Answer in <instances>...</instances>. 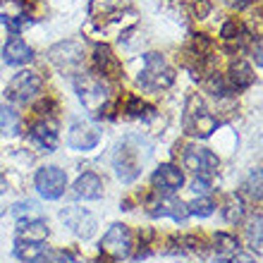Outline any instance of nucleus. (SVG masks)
Here are the masks:
<instances>
[{"label": "nucleus", "instance_id": "f257e3e1", "mask_svg": "<svg viewBox=\"0 0 263 263\" xmlns=\"http://www.w3.org/2000/svg\"><path fill=\"white\" fill-rule=\"evenodd\" d=\"M182 127L189 137L196 139H206L211 137L218 127V120L211 115L206 101L199 93H189L187 103H184V112H182Z\"/></svg>", "mask_w": 263, "mask_h": 263}, {"label": "nucleus", "instance_id": "f03ea898", "mask_svg": "<svg viewBox=\"0 0 263 263\" xmlns=\"http://www.w3.org/2000/svg\"><path fill=\"white\" fill-rule=\"evenodd\" d=\"M137 82L146 91H160V89H167L175 82V72L160 53H146L144 69L139 72Z\"/></svg>", "mask_w": 263, "mask_h": 263}, {"label": "nucleus", "instance_id": "7ed1b4c3", "mask_svg": "<svg viewBox=\"0 0 263 263\" xmlns=\"http://www.w3.org/2000/svg\"><path fill=\"white\" fill-rule=\"evenodd\" d=\"M74 91L82 105L93 115H101V110L105 108L108 98H110V91L103 84V79H98L93 74H79L74 77Z\"/></svg>", "mask_w": 263, "mask_h": 263}, {"label": "nucleus", "instance_id": "20e7f679", "mask_svg": "<svg viewBox=\"0 0 263 263\" xmlns=\"http://www.w3.org/2000/svg\"><path fill=\"white\" fill-rule=\"evenodd\" d=\"M41 86H43L41 74L24 69V72H17L10 79V84H7V89H5V96L10 101H14V103H27V101H31L41 91Z\"/></svg>", "mask_w": 263, "mask_h": 263}, {"label": "nucleus", "instance_id": "39448f33", "mask_svg": "<svg viewBox=\"0 0 263 263\" xmlns=\"http://www.w3.org/2000/svg\"><path fill=\"white\" fill-rule=\"evenodd\" d=\"M98 249H101V254H105V256L110 258H125L129 256L132 251V232L127 225H122V222H115V225H110V230L103 235V239H101V244H98Z\"/></svg>", "mask_w": 263, "mask_h": 263}, {"label": "nucleus", "instance_id": "423d86ee", "mask_svg": "<svg viewBox=\"0 0 263 263\" xmlns=\"http://www.w3.org/2000/svg\"><path fill=\"white\" fill-rule=\"evenodd\" d=\"M218 165H220L218 156L213 151H208V148L189 146L187 151H184V167L192 170L199 180H211L218 173Z\"/></svg>", "mask_w": 263, "mask_h": 263}, {"label": "nucleus", "instance_id": "0eeeda50", "mask_svg": "<svg viewBox=\"0 0 263 263\" xmlns=\"http://www.w3.org/2000/svg\"><path fill=\"white\" fill-rule=\"evenodd\" d=\"M34 182H36L39 194H41L43 199L55 201V199H60V196L65 194V187H67V175H65V170H60V167L48 165V167H41V170L36 173Z\"/></svg>", "mask_w": 263, "mask_h": 263}, {"label": "nucleus", "instance_id": "6e6552de", "mask_svg": "<svg viewBox=\"0 0 263 263\" xmlns=\"http://www.w3.org/2000/svg\"><path fill=\"white\" fill-rule=\"evenodd\" d=\"M60 220H63L79 239H89V237L96 232V218H93L89 211H84V208H77V206L63 208V211H60Z\"/></svg>", "mask_w": 263, "mask_h": 263}, {"label": "nucleus", "instance_id": "1a4fd4ad", "mask_svg": "<svg viewBox=\"0 0 263 263\" xmlns=\"http://www.w3.org/2000/svg\"><path fill=\"white\" fill-rule=\"evenodd\" d=\"M48 58L60 69H74L84 60V46L79 41H63L48 50Z\"/></svg>", "mask_w": 263, "mask_h": 263}, {"label": "nucleus", "instance_id": "9d476101", "mask_svg": "<svg viewBox=\"0 0 263 263\" xmlns=\"http://www.w3.org/2000/svg\"><path fill=\"white\" fill-rule=\"evenodd\" d=\"M151 184L158 194H173L184 184V175H182L180 167H175L173 163H163V165L156 167V173L151 177Z\"/></svg>", "mask_w": 263, "mask_h": 263}, {"label": "nucleus", "instance_id": "9b49d317", "mask_svg": "<svg viewBox=\"0 0 263 263\" xmlns=\"http://www.w3.org/2000/svg\"><path fill=\"white\" fill-rule=\"evenodd\" d=\"M98 141H101V134H98L96 127L86 125V122H74L69 127L67 144L74 151H91L93 146H98Z\"/></svg>", "mask_w": 263, "mask_h": 263}, {"label": "nucleus", "instance_id": "f8f14e48", "mask_svg": "<svg viewBox=\"0 0 263 263\" xmlns=\"http://www.w3.org/2000/svg\"><path fill=\"white\" fill-rule=\"evenodd\" d=\"M112 165H115V175H118V180H122V182H134L139 177V173H141V165H139L137 156H134V151L127 148V146L118 148Z\"/></svg>", "mask_w": 263, "mask_h": 263}, {"label": "nucleus", "instance_id": "ddd939ff", "mask_svg": "<svg viewBox=\"0 0 263 263\" xmlns=\"http://www.w3.org/2000/svg\"><path fill=\"white\" fill-rule=\"evenodd\" d=\"M14 258L22 263H48L53 258L48 247H43V242H14Z\"/></svg>", "mask_w": 263, "mask_h": 263}, {"label": "nucleus", "instance_id": "4468645a", "mask_svg": "<svg viewBox=\"0 0 263 263\" xmlns=\"http://www.w3.org/2000/svg\"><path fill=\"white\" fill-rule=\"evenodd\" d=\"M93 60H96V67L101 74L110 77V79H118V77L122 74V65H120V60L115 58L110 46L98 43L96 48H93Z\"/></svg>", "mask_w": 263, "mask_h": 263}, {"label": "nucleus", "instance_id": "2eb2a0df", "mask_svg": "<svg viewBox=\"0 0 263 263\" xmlns=\"http://www.w3.org/2000/svg\"><path fill=\"white\" fill-rule=\"evenodd\" d=\"M225 84H228L230 91H244V89H249L251 84H254V69L244 63V60H235V63L230 65V69H228Z\"/></svg>", "mask_w": 263, "mask_h": 263}, {"label": "nucleus", "instance_id": "dca6fc26", "mask_svg": "<svg viewBox=\"0 0 263 263\" xmlns=\"http://www.w3.org/2000/svg\"><path fill=\"white\" fill-rule=\"evenodd\" d=\"M31 139H34L36 144L41 146L43 151H53L58 146V125L55 120H41V122H36V125H31Z\"/></svg>", "mask_w": 263, "mask_h": 263}, {"label": "nucleus", "instance_id": "f3484780", "mask_svg": "<svg viewBox=\"0 0 263 263\" xmlns=\"http://www.w3.org/2000/svg\"><path fill=\"white\" fill-rule=\"evenodd\" d=\"M148 213H151L153 218H173V220H177V222H184L189 218L187 203H182V201H177V199H170V196L160 199L158 203H153Z\"/></svg>", "mask_w": 263, "mask_h": 263}, {"label": "nucleus", "instance_id": "a211bd4d", "mask_svg": "<svg viewBox=\"0 0 263 263\" xmlns=\"http://www.w3.org/2000/svg\"><path fill=\"white\" fill-rule=\"evenodd\" d=\"M3 58H5L7 65H27L34 60V50H31V46H27V41H22L20 36H14V39H10L5 43Z\"/></svg>", "mask_w": 263, "mask_h": 263}, {"label": "nucleus", "instance_id": "6ab92c4d", "mask_svg": "<svg viewBox=\"0 0 263 263\" xmlns=\"http://www.w3.org/2000/svg\"><path fill=\"white\" fill-rule=\"evenodd\" d=\"M48 235V222L41 220V218L20 220V225H17V239H22V242H43Z\"/></svg>", "mask_w": 263, "mask_h": 263}, {"label": "nucleus", "instance_id": "aec40b11", "mask_svg": "<svg viewBox=\"0 0 263 263\" xmlns=\"http://www.w3.org/2000/svg\"><path fill=\"white\" fill-rule=\"evenodd\" d=\"M74 196L86 201H96L103 196V180L96 173H84L79 180L74 182Z\"/></svg>", "mask_w": 263, "mask_h": 263}, {"label": "nucleus", "instance_id": "412c9836", "mask_svg": "<svg viewBox=\"0 0 263 263\" xmlns=\"http://www.w3.org/2000/svg\"><path fill=\"white\" fill-rule=\"evenodd\" d=\"M22 129V118L12 105H0V132L5 137H17Z\"/></svg>", "mask_w": 263, "mask_h": 263}, {"label": "nucleus", "instance_id": "4be33fe9", "mask_svg": "<svg viewBox=\"0 0 263 263\" xmlns=\"http://www.w3.org/2000/svg\"><path fill=\"white\" fill-rule=\"evenodd\" d=\"M125 5H127V0H91L89 12H91V17H112Z\"/></svg>", "mask_w": 263, "mask_h": 263}, {"label": "nucleus", "instance_id": "5701e85b", "mask_svg": "<svg viewBox=\"0 0 263 263\" xmlns=\"http://www.w3.org/2000/svg\"><path fill=\"white\" fill-rule=\"evenodd\" d=\"M125 112L129 115V118L151 120L153 115H156V108H153V105H148L146 101H141V98L129 96V98H127V105H125Z\"/></svg>", "mask_w": 263, "mask_h": 263}, {"label": "nucleus", "instance_id": "b1692460", "mask_svg": "<svg viewBox=\"0 0 263 263\" xmlns=\"http://www.w3.org/2000/svg\"><path fill=\"white\" fill-rule=\"evenodd\" d=\"M222 215H225V220L228 222H239L244 218V201L242 196L237 194H230L222 203Z\"/></svg>", "mask_w": 263, "mask_h": 263}, {"label": "nucleus", "instance_id": "393cba45", "mask_svg": "<svg viewBox=\"0 0 263 263\" xmlns=\"http://www.w3.org/2000/svg\"><path fill=\"white\" fill-rule=\"evenodd\" d=\"M215 251L220 254V258L235 256L237 251H239V242H237V237L228 235V232H218V235H215Z\"/></svg>", "mask_w": 263, "mask_h": 263}, {"label": "nucleus", "instance_id": "a878e982", "mask_svg": "<svg viewBox=\"0 0 263 263\" xmlns=\"http://www.w3.org/2000/svg\"><path fill=\"white\" fill-rule=\"evenodd\" d=\"M213 211H215V203L208 196H199L192 203H187V213L196 215V218H208V215H213Z\"/></svg>", "mask_w": 263, "mask_h": 263}, {"label": "nucleus", "instance_id": "bb28decb", "mask_svg": "<svg viewBox=\"0 0 263 263\" xmlns=\"http://www.w3.org/2000/svg\"><path fill=\"white\" fill-rule=\"evenodd\" d=\"M220 36L225 39V41H239L244 36V27H242V22H237V20H228L225 24H222L220 29Z\"/></svg>", "mask_w": 263, "mask_h": 263}, {"label": "nucleus", "instance_id": "cd10ccee", "mask_svg": "<svg viewBox=\"0 0 263 263\" xmlns=\"http://www.w3.org/2000/svg\"><path fill=\"white\" fill-rule=\"evenodd\" d=\"M247 235H249L251 249L256 251V254H261V215H256V218L251 220V225L247 228Z\"/></svg>", "mask_w": 263, "mask_h": 263}, {"label": "nucleus", "instance_id": "c85d7f7f", "mask_svg": "<svg viewBox=\"0 0 263 263\" xmlns=\"http://www.w3.org/2000/svg\"><path fill=\"white\" fill-rule=\"evenodd\" d=\"M206 86H208V91H211L213 96H228V93H230L225 79H222V77H218V74H211V77H208Z\"/></svg>", "mask_w": 263, "mask_h": 263}, {"label": "nucleus", "instance_id": "c756f323", "mask_svg": "<svg viewBox=\"0 0 263 263\" xmlns=\"http://www.w3.org/2000/svg\"><path fill=\"white\" fill-rule=\"evenodd\" d=\"M0 22H3V24H5V27L10 29L14 36H17L31 20H29V17H0Z\"/></svg>", "mask_w": 263, "mask_h": 263}, {"label": "nucleus", "instance_id": "7c9ffc66", "mask_svg": "<svg viewBox=\"0 0 263 263\" xmlns=\"http://www.w3.org/2000/svg\"><path fill=\"white\" fill-rule=\"evenodd\" d=\"M249 187H251V194L256 196V199H261V173H258V170H254V173H251Z\"/></svg>", "mask_w": 263, "mask_h": 263}, {"label": "nucleus", "instance_id": "2f4dec72", "mask_svg": "<svg viewBox=\"0 0 263 263\" xmlns=\"http://www.w3.org/2000/svg\"><path fill=\"white\" fill-rule=\"evenodd\" d=\"M225 3H228L232 10H244V7H249L254 0H225Z\"/></svg>", "mask_w": 263, "mask_h": 263}, {"label": "nucleus", "instance_id": "473e14b6", "mask_svg": "<svg viewBox=\"0 0 263 263\" xmlns=\"http://www.w3.org/2000/svg\"><path fill=\"white\" fill-rule=\"evenodd\" d=\"M230 263H256V261H254V258H251L249 254H242V251H237V254L232 256V261H230Z\"/></svg>", "mask_w": 263, "mask_h": 263}, {"label": "nucleus", "instance_id": "72a5a7b5", "mask_svg": "<svg viewBox=\"0 0 263 263\" xmlns=\"http://www.w3.org/2000/svg\"><path fill=\"white\" fill-rule=\"evenodd\" d=\"M60 261H63V263H82L79 258L74 256V254H63V256H60Z\"/></svg>", "mask_w": 263, "mask_h": 263}, {"label": "nucleus", "instance_id": "f704fd0d", "mask_svg": "<svg viewBox=\"0 0 263 263\" xmlns=\"http://www.w3.org/2000/svg\"><path fill=\"white\" fill-rule=\"evenodd\" d=\"M5 189H7V180H5V175L0 173V194H5Z\"/></svg>", "mask_w": 263, "mask_h": 263}, {"label": "nucleus", "instance_id": "c9c22d12", "mask_svg": "<svg viewBox=\"0 0 263 263\" xmlns=\"http://www.w3.org/2000/svg\"><path fill=\"white\" fill-rule=\"evenodd\" d=\"M20 3H22L24 7H29V10H31V7H34L36 3H39V0H20Z\"/></svg>", "mask_w": 263, "mask_h": 263}, {"label": "nucleus", "instance_id": "e433bc0d", "mask_svg": "<svg viewBox=\"0 0 263 263\" xmlns=\"http://www.w3.org/2000/svg\"><path fill=\"white\" fill-rule=\"evenodd\" d=\"M215 263H230V261H228V258H218V261H215Z\"/></svg>", "mask_w": 263, "mask_h": 263}]
</instances>
